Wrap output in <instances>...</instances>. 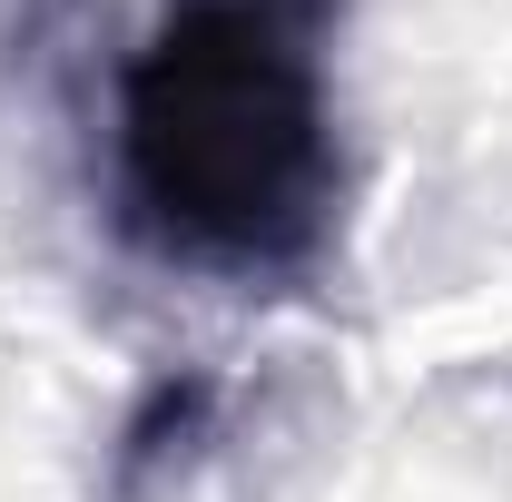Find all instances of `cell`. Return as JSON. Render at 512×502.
<instances>
[{
    "label": "cell",
    "instance_id": "6da1fadb",
    "mask_svg": "<svg viewBox=\"0 0 512 502\" xmlns=\"http://www.w3.org/2000/svg\"><path fill=\"white\" fill-rule=\"evenodd\" d=\"M355 0H158L109 79V227L158 276L306 296L345 256Z\"/></svg>",
    "mask_w": 512,
    "mask_h": 502
},
{
    "label": "cell",
    "instance_id": "7a4b0ae2",
    "mask_svg": "<svg viewBox=\"0 0 512 502\" xmlns=\"http://www.w3.org/2000/svg\"><path fill=\"white\" fill-rule=\"evenodd\" d=\"M227 414H237V384L217 365H158L99 443L89 502H197L207 463L227 453Z\"/></svg>",
    "mask_w": 512,
    "mask_h": 502
}]
</instances>
